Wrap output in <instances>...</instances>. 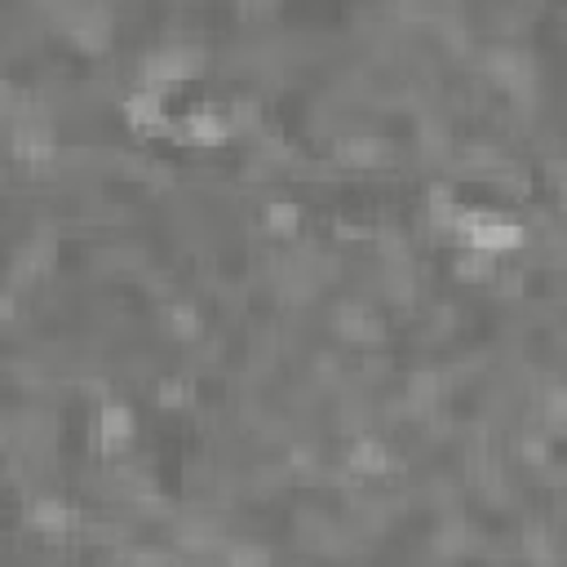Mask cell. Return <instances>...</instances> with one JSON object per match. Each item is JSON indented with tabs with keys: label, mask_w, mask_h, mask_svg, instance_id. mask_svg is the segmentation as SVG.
I'll return each mask as SVG.
<instances>
[{
	"label": "cell",
	"mask_w": 567,
	"mask_h": 567,
	"mask_svg": "<svg viewBox=\"0 0 567 567\" xmlns=\"http://www.w3.org/2000/svg\"><path fill=\"white\" fill-rule=\"evenodd\" d=\"M532 235H536V230H527V226L514 221V217H483V221H474V226L465 230V244L478 248V252H487V257H509V252H518Z\"/></svg>",
	"instance_id": "1"
}]
</instances>
